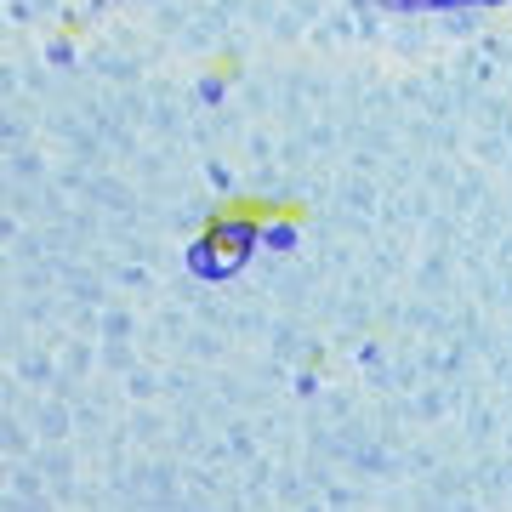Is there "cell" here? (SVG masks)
<instances>
[{
    "mask_svg": "<svg viewBox=\"0 0 512 512\" xmlns=\"http://www.w3.org/2000/svg\"><path fill=\"white\" fill-rule=\"evenodd\" d=\"M211 245H217V251L239 268V262H245V256L256 251V245H262V228H256L251 217H222L217 228H211Z\"/></svg>",
    "mask_w": 512,
    "mask_h": 512,
    "instance_id": "1",
    "label": "cell"
},
{
    "mask_svg": "<svg viewBox=\"0 0 512 512\" xmlns=\"http://www.w3.org/2000/svg\"><path fill=\"white\" fill-rule=\"evenodd\" d=\"M188 262H194V274H228V268H234V262L211 245V239H200V245L188 251Z\"/></svg>",
    "mask_w": 512,
    "mask_h": 512,
    "instance_id": "2",
    "label": "cell"
},
{
    "mask_svg": "<svg viewBox=\"0 0 512 512\" xmlns=\"http://www.w3.org/2000/svg\"><path fill=\"white\" fill-rule=\"evenodd\" d=\"M262 245H274V251H291V245H296V222H291V217L262 222Z\"/></svg>",
    "mask_w": 512,
    "mask_h": 512,
    "instance_id": "3",
    "label": "cell"
}]
</instances>
